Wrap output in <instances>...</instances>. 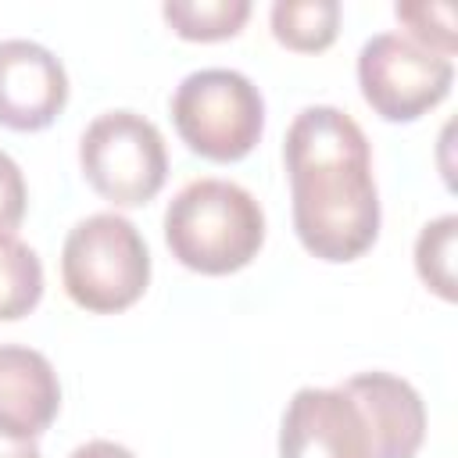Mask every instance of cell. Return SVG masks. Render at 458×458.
<instances>
[{"label": "cell", "instance_id": "obj_3", "mask_svg": "<svg viewBox=\"0 0 458 458\" xmlns=\"http://www.w3.org/2000/svg\"><path fill=\"white\" fill-rule=\"evenodd\" d=\"M64 293L93 315L132 308L150 283V250L140 229L114 211L86 215L61 247Z\"/></svg>", "mask_w": 458, "mask_h": 458}, {"label": "cell", "instance_id": "obj_13", "mask_svg": "<svg viewBox=\"0 0 458 458\" xmlns=\"http://www.w3.org/2000/svg\"><path fill=\"white\" fill-rule=\"evenodd\" d=\"M43 297V261L18 236H0V322L25 318Z\"/></svg>", "mask_w": 458, "mask_h": 458}, {"label": "cell", "instance_id": "obj_2", "mask_svg": "<svg viewBox=\"0 0 458 458\" xmlns=\"http://www.w3.org/2000/svg\"><path fill=\"white\" fill-rule=\"evenodd\" d=\"M165 243L190 272L229 276L258 258L265 211L254 193L229 179H193L168 200Z\"/></svg>", "mask_w": 458, "mask_h": 458}, {"label": "cell", "instance_id": "obj_18", "mask_svg": "<svg viewBox=\"0 0 458 458\" xmlns=\"http://www.w3.org/2000/svg\"><path fill=\"white\" fill-rule=\"evenodd\" d=\"M0 458H43L36 440H14V437H0Z\"/></svg>", "mask_w": 458, "mask_h": 458}, {"label": "cell", "instance_id": "obj_15", "mask_svg": "<svg viewBox=\"0 0 458 458\" xmlns=\"http://www.w3.org/2000/svg\"><path fill=\"white\" fill-rule=\"evenodd\" d=\"M397 21L408 29V39L422 50H433L440 57H451L458 47L454 36V7L444 0H404L394 7Z\"/></svg>", "mask_w": 458, "mask_h": 458}, {"label": "cell", "instance_id": "obj_11", "mask_svg": "<svg viewBox=\"0 0 458 458\" xmlns=\"http://www.w3.org/2000/svg\"><path fill=\"white\" fill-rule=\"evenodd\" d=\"M340 4L336 0H276L272 4V36L297 54H318L333 47L340 32Z\"/></svg>", "mask_w": 458, "mask_h": 458}, {"label": "cell", "instance_id": "obj_1", "mask_svg": "<svg viewBox=\"0 0 458 458\" xmlns=\"http://www.w3.org/2000/svg\"><path fill=\"white\" fill-rule=\"evenodd\" d=\"M293 233L322 261H354L379 236V190L365 129L333 104L293 114L283 143Z\"/></svg>", "mask_w": 458, "mask_h": 458}, {"label": "cell", "instance_id": "obj_7", "mask_svg": "<svg viewBox=\"0 0 458 458\" xmlns=\"http://www.w3.org/2000/svg\"><path fill=\"white\" fill-rule=\"evenodd\" d=\"M279 458H372L365 419L344 386H301L279 426Z\"/></svg>", "mask_w": 458, "mask_h": 458}, {"label": "cell", "instance_id": "obj_6", "mask_svg": "<svg viewBox=\"0 0 458 458\" xmlns=\"http://www.w3.org/2000/svg\"><path fill=\"white\" fill-rule=\"evenodd\" d=\"M454 82L451 57L422 50L401 32H379L358 50V86L365 104L386 122H415L433 111Z\"/></svg>", "mask_w": 458, "mask_h": 458}, {"label": "cell", "instance_id": "obj_16", "mask_svg": "<svg viewBox=\"0 0 458 458\" xmlns=\"http://www.w3.org/2000/svg\"><path fill=\"white\" fill-rule=\"evenodd\" d=\"M25 204H29L25 175L18 161L0 150V236H14V229L25 218Z\"/></svg>", "mask_w": 458, "mask_h": 458}, {"label": "cell", "instance_id": "obj_8", "mask_svg": "<svg viewBox=\"0 0 458 458\" xmlns=\"http://www.w3.org/2000/svg\"><path fill=\"white\" fill-rule=\"evenodd\" d=\"M68 104L64 64L32 39H0V125L14 132L47 129Z\"/></svg>", "mask_w": 458, "mask_h": 458}, {"label": "cell", "instance_id": "obj_4", "mask_svg": "<svg viewBox=\"0 0 458 458\" xmlns=\"http://www.w3.org/2000/svg\"><path fill=\"white\" fill-rule=\"evenodd\" d=\"M172 122L193 154L229 165L258 147L265 132V100L243 72L200 68L175 86Z\"/></svg>", "mask_w": 458, "mask_h": 458}, {"label": "cell", "instance_id": "obj_12", "mask_svg": "<svg viewBox=\"0 0 458 458\" xmlns=\"http://www.w3.org/2000/svg\"><path fill=\"white\" fill-rule=\"evenodd\" d=\"M168 29L193 43L236 36L250 18V0H168L161 7Z\"/></svg>", "mask_w": 458, "mask_h": 458}, {"label": "cell", "instance_id": "obj_10", "mask_svg": "<svg viewBox=\"0 0 458 458\" xmlns=\"http://www.w3.org/2000/svg\"><path fill=\"white\" fill-rule=\"evenodd\" d=\"M61 411V383L47 354L0 344V437L36 440Z\"/></svg>", "mask_w": 458, "mask_h": 458}, {"label": "cell", "instance_id": "obj_14", "mask_svg": "<svg viewBox=\"0 0 458 458\" xmlns=\"http://www.w3.org/2000/svg\"><path fill=\"white\" fill-rule=\"evenodd\" d=\"M454 243H458V215H440L422 225L415 240V272L419 279L444 301H454Z\"/></svg>", "mask_w": 458, "mask_h": 458}, {"label": "cell", "instance_id": "obj_17", "mask_svg": "<svg viewBox=\"0 0 458 458\" xmlns=\"http://www.w3.org/2000/svg\"><path fill=\"white\" fill-rule=\"evenodd\" d=\"M68 458H136L129 447H122V444H114V440H86V444H79Z\"/></svg>", "mask_w": 458, "mask_h": 458}, {"label": "cell", "instance_id": "obj_9", "mask_svg": "<svg viewBox=\"0 0 458 458\" xmlns=\"http://www.w3.org/2000/svg\"><path fill=\"white\" fill-rule=\"evenodd\" d=\"M358 404L372 458H415L426 440V404L419 390L394 372H358L344 383Z\"/></svg>", "mask_w": 458, "mask_h": 458}, {"label": "cell", "instance_id": "obj_5", "mask_svg": "<svg viewBox=\"0 0 458 458\" xmlns=\"http://www.w3.org/2000/svg\"><path fill=\"white\" fill-rule=\"evenodd\" d=\"M79 168L114 208H140L154 200L168 179L165 136L150 118L129 107L104 111L79 140Z\"/></svg>", "mask_w": 458, "mask_h": 458}]
</instances>
